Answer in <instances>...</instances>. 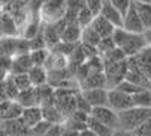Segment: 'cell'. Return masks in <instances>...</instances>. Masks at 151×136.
<instances>
[{"instance_id": "277c9868", "label": "cell", "mask_w": 151, "mask_h": 136, "mask_svg": "<svg viewBox=\"0 0 151 136\" xmlns=\"http://www.w3.org/2000/svg\"><path fill=\"white\" fill-rule=\"evenodd\" d=\"M125 71H127V64L125 60L116 64H104V77H106V89H115L116 86L124 80Z\"/></svg>"}, {"instance_id": "5bb4252c", "label": "cell", "mask_w": 151, "mask_h": 136, "mask_svg": "<svg viewBox=\"0 0 151 136\" xmlns=\"http://www.w3.org/2000/svg\"><path fill=\"white\" fill-rule=\"evenodd\" d=\"M91 27L95 30V33L100 36V38H109V36L113 35V32H115V29H116V27H113L107 20H104L101 15L94 17V20L91 23Z\"/></svg>"}, {"instance_id": "6da1fadb", "label": "cell", "mask_w": 151, "mask_h": 136, "mask_svg": "<svg viewBox=\"0 0 151 136\" xmlns=\"http://www.w3.org/2000/svg\"><path fill=\"white\" fill-rule=\"evenodd\" d=\"M112 40L115 42V45L124 53L125 58L136 56L142 48L147 47V41L142 33H130L121 27L115 29V32L112 35Z\"/></svg>"}, {"instance_id": "5b68a950", "label": "cell", "mask_w": 151, "mask_h": 136, "mask_svg": "<svg viewBox=\"0 0 151 136\" xmlns=\"http://www.w3.org/2000/svg\"><path fill=\"white\" fill-rule=\"evenodd\" d=\"M89 117L94 118L98 122H101L103 126L110 127L112 130L119 129L118 114L113 109H110L109 106H97V107H92L91 112H89Z\"/></svg>"}, {"instance_id": "e575fe53", "label": "cell", "mask_w": 151, "mask_h": 136, "mask_svg": "<svg viewBox=\"0 0 151 136\" xmlns=\"http://www.w3.org/2000/svg\"><path fill=\"white\" fill-rule=\"evenodd\" d=\"M144 38H145V41H147V45H150L151 47V29H147V30H144Z\"/></svg>"}, {"instance_id": "484cf974", "label": "cell", "mask_w": 151, "mask_h": 136, "mask_svg": "<svg viewBox=\"0 0 151 136\" xmlns=\"http://www.w3.org/2000/svg\"><path fill=\"white\" fill-rule=\"evenodd\" d=\"M115 47L116 45H115V42H113L112 36H109V38H101L100 42H98V45H97V53H98V56H104L109 52H112Z\"/></svg>"}, {"instance_id": "30bf717a", "label": "cell", "mask_w": 151, "mask_h": 136, "mask_svg": "<svg viewBox=\"0 0 151 136\" xmlns=\"http://www.w3.org/2000/svg\"><path fill=\"white\" fill-rule=\"evenodd\" d=\"M21 121V124L26 127L27 130L32 129L35 124H38L41 119H42V115H41V109L40 106H33V107H24L23 112H21V117L18 118Z\"/></svg>"}, {"instance_id": "4fadbf2b", "label": "cell", "mask_w": 151, "mask_h": 136, "mask_svg": "<svg viewBox=\"0 0 151 136\" xmlns=\"http://www.w3.org/2000/svg\"><path fill=\"white\" fill-rule=\"evenodd\" d=\"M134 59H136V64L139 67V70L142 71V74L147 79L151 80V47L147 45L145 48H142L134 56Z\"/></svg>"}, {"instance_id": "7c38bea8", "label": "cell", "mask_w": 151, "mask_h": 136, "mask_svg": "<svg viewBox=\"0 0 151 136\" xmlns=\"http://www.w3.org/2000/svg\"><path fill=\"white\" fill-rule=\"evenodd\" d=\"M98 15H101L104 20H107L116 29L121 27V24H122V15L109 3V0H103V5H101V9H100Z\"/></svg>"}, {"instance_id": "4dcf8cb0", "label": "cell", "mask_w": 151, "mask_h": 136, "mask_svg": "<svg viewBox=\"0 0 151 136\" xmlns=\"http://www.w3.org/2000/svg\"><path fill=\"white\" fill-rule=\"evenodd\" d=\"M133 133H134V136H151V118L148 121L142 122L137 129H134Z\"/></svg>"}, {"instance_id": "8d00e7d4", "label": "cell", "mask_w": 151, "mask_h": 136, "mask_svg": "<svg viewBox=\"0 0 151 136\" xmlns=\"http://www.w3.org/2000/svg\"><path fill=\"white\" fill-rule=\"evenodd\" d=\"M133 3H151V0H132Z\"/></svg>"}, {"instance_id": "74e56055", "label": "cell", "mask_w": 151, "mask_h": 136, "mask_svg": "<svg viewBox=\"0 0 151 136\" xmlns=\"http://www.w3.org/2000/svg\"><path fill=\"white\" fill-rule=\"evenodd\" d=\"M0 136H6V133H5V130L0 127Z\"/></svg>"}, {"instance_id": "4316f807", "label": "cell", "mask_w": 151, "mask_h": 136, "mask_svg": "<svg viewBox=\"0 0 151 136\" xmlns=\"http://www.w3.org/2000/svg\"><path fill=\"white\" fill-rule=\"evenodd\" d=\"M115 89H118V91H121V92H124V94H129V95H134V94H137V92L144 91V88H139V86H136V85H133V83H130V82H127V80H122Z\"/></svg>"}, {"instance_id": "d6a6232c", "label": "cell", "mask_w": 151, "mask_h": 136, "mask_svg": "<svg viewBox=\"0 0 151 136\" xmlns=\"http://www.w3.org/2000/svg\"><path fill=\"white\" fill-rule=\"evenodd\" d=\"M60 136H79V132H74L71 129H67V127L60 126Z\"/></svg>"}, {"instance_id": "836d02e7", "label": "cell", "mask_w": 151, "mask_h": 136, "mask_svg": "<svg viewBox=\"0 0 151 136\" xmlns=\"http://www.w3.org/2000/svg\"><path fill=\"white\" fill-rule=\"evenodd\" d=\"M112 136H134V133H133V132H130V130L116 129L115 132H113V135H112Z\"/></svg>"}, {"instance_id": "9c48e42d", "label": "cell", "mask_w": 151, "mask_h": 136, "mask_svg": "<svg viewBox=\"0 0 151 136\" xmlns=\"http://www.w3.org/2000/svg\"><path fill=\"white\" fill-rule=\"evenodd\" d=\"M23 109L24 107H33V106H40V98H38V89L30 86V88L20 91L15 97V100Z\"/></svg>"}, {"instance_id": "e0dca14e", "label": "cell", "mask_w": 151, "mask_h": 136, "mask_svg": "<svg viewBox=\"0 0 151 136\" xmlns=\"http://www.w3.org/2000/svg\"><path fill=\"white\" fill-rule=\"evenodd\" d=\"M30 80V85L33 88H40V86L47 83V70L44 67H30V70L26 73Z\"/></svg>"}, {"instance_id": "1f68e13d", "label": "cell", "mask_w": 151, "mask_h": 136, "mask_svg": "<svg viewBox=\"0 0 151 136\" xmlns=\"http://www.w3.org/2000/svg\"><path fill=\"white\" fill-rule=\"evenodd\" d=\"M44 136H60V126H52Z\"/></svg>"}, {"instance_id": "44dd1931", "label": "cell", "mask_w": 151, "mask_h": 136, "mask_svg": "<svg viewBox=\"0 0 151 136\" xmlns=\"http://www.w3.org/2000/svg\"><path fill=\"white\" fill-rule=\"evenodd\" d=\"M86 127H88V129H91L97 136H112V135H113V132H115V130H112L110 127H106V126H103V124H101V122L95 121V119H94V118H91V117H88Z\"/></svg>"}, {"instance_id": "d4e9b609", "label": "cell", "mask_w": 151, "mask_h": 136, "mask_svg": "<svg viewBox=\"0 0 151 136\" xmlns=\"http://www.w3.org/2000/svg\"><path fill=\"white\" fill-rule=\"evenodd\" d=\"M11 79H12V82H14V85H15V88H17L18 92L27 89V88L32 86L30 80L27 77V74H11Z\"/></svg>"}, {"instance_id": "9a60e30c", "label": "cell", "mask_w": 151, "mask_h": 136, "mask_svg": "<svg viewBox=\"0 0 151 136\" xmlns=\"http://www.w3.org/2000/svg\"><path fill=\"white\" fill-rule=\"evenodd\" d=\"M32 67L29 53H23V55H17L11 62V74H26Z\"/></svg>"}, {"instance_id": "7402d4cb", "label": "cell", "mask_w": 151, "mask_h": 136, "mask_svg": "<svg viewBox=\"0 0 151 136\" xmlns=\"http://www.w3.org/2000/svg\"><path fill=\"white\" fill-rule=\"evenodd\" d=\"M50 52L47 48H41V50H32L29 52V58H30V62H32V67H44L45 60L48 58Z\"/></svg>"}, {"instance_id": "f1b7e54d", "label": "cell", "mask_w": 151, "mask_h": 136, "mask_svg": "<svg viewBox=\"0 0 151 136\" xmlns=\"http://www.w3.org/2000/svg\"><path fill=\"white\" fill-rule=\"evenodd\" d=\"M76 110H80V112H85V114H88V115H89V112H91V106L88 104L86 100L82 97L80 91L76 94Z\"/></svg>"}, {"instance_id": "d590c367", "label": "cell", "mask_w": 151, "mask_h": 136, "mask_svg": "<svg viewBox=\"0 0 151 136\" xmlns=\"http://www.w3.org/2000/svg\"><path fill=\"white\" fill-rule=\"evenodd\" d=\"M79 136H97V135H95L91 129H88V127H86V129H83L82 132H79Z\"/></svg>"}, {"instance_id": "f546056e", "label": "cell", "mask_w": 151, "mask_h": 136, "mask_svg": "<svg viewBox=\"0 0 151 136\" xmlns=\"http://www.w3.org/2000/svg\"><path fill=\"white\" fill-rule=\"evenodd\" d=\"M83 2H85V6L92 12L94 17H97L100 14V9H101L103 0H83Z\"/></svg>"}, {"instance_id": "8992f818", "label": "cell", "mask_w": 151, "mask_h": 136, "mask_svg": "<svg viewBox=\"0 0 151 136\" xmlns=\"http://www.w3.org/2000/svg\"><path fill=\"white\" fill-rule=\"evenodd\" d=\"M107 106L113 109L116 114L124 112L130 107H133V95L124 94L118 89H109L107 91Z\"/></svg>"}, {"instance_id": "cb8c5ba5", "label": "cell", "mask_w": 151, "mask_h": 136, "mask_svg": "<svg viewBox=\"0 0 151 136\" xmlns=\"http://www.w3.org/2000/svg\"><path fill=\"white\" fill-rule=\"evenodd\" d=\"M92 20H94L92 12L88 9L86 6H83V8L77 12V17H76V23H77L82 29H85V27H88V26H91Z\"/></svg>"}, {"instance_id": "2e32d148", "label": "cell", "mask_w": 151, "mask_h": 136, "mask_svg": "<svg viewBox=\"0 0 151 136\" xmlns=\"http://www.w3.org/2000/svg\"><path fill=\"white\" fill-rule=\"evenodd\" d=\"M41 109V115H42V119L47 121L48 124L52 126H60L62 121H64V117L62 114L58 110V107L55 104H50V106H40Z\"/></svg>"}, {"instance_id": "7a4b0ae2", "label": "cell", "mask_w": 151, "mask_h": 136, "mask_svg": "<svg viewBox=\"0 0 151 136\" xmlns=\"http://www.w3.org/2000/svg\"><path fill=\"white\" fill-rule=\"evenodd\" d=\"M151 118V107H137L133 106L124 112L118 114V121H119V129L130 130L133 132L137 129L142 122L148 121Z\"/></svg>"}, {"instance_id": "ffe728a7", "label": "cell", "mask_w": 151, "mask_h": 136, "mask_svg": "<svg viewBox=\"0 0 151 136\" xmlns=\"http://www.w3.org/2000/svg\"><path fill=\"white\" fill-rule=\"evenodd\" d=\"M100 36L95 33V30L91 27V26H88L85 29H82V36H80V44H85V45H89V47H94L97 48L98 42H100Z\"/></svg>"}, {"instance_id": "d6986e66", "label": "cell", "mask_w": 151, "mask_h": 136, "mask_svg": "<svg viewBox=\"0 0 151 136\" xmlns=\"http://www.w3.org/2000/svg\"><path fill=\"white\" fill-rule=\"evenodd\" d=\"M137 15L141 18L144 30L151 29V3H134Z\"/></svg>"}, {"instance_id": "52a82bcc", "label": "cell", "mask_w": 151, "mask_h": 136, "mask_svg": "<svg viewBox=\"0 0 151 136\" xmlns=\"http://www.w3.org/2000/svg\"><path fill=\"white\" fill-rule=\"evenodd\" d=\"M121 29L127 30L130 33H144V26L141 23L139 15H137V11H136V5L134 3H132L129 11L122 15Z\"/></svg>"}, {"instance_id": "ba28073f", "label": "cell", "mask_w": 151, "mask_h": 136, "mask_svg": "<svg viewBox=\"0 0 151 136\" xmlns=\"http://www.w3.org/2000/svg\"><path fill=\"white\" fill-rule=\"evenodd\" d=\"M80 94L91 109L97 106H107V89H86L80 91Z\"/></svg>"}, {"instance_id": "603a6c76", "label": "cell", "mask_w": 151, "mask_h": 136, "mask_svg": "<svg viewBox=\"0 0 151 136\" xmlns=\"http://www.w3.org/2000/svg\"><path fill=\"white\" fill-rule=\"evenodd\" d=\"M133 104L137 107H151V89H144L133 95Z\"/></svg>"}, {"instance_id": "3957f363", "label": "cell", "mask_w": 151, "mask_h": 136, "mask_svg": "<svg viewBox=\"0 0 151 136\" xmlns=\"http://www.w3.org/2000/svg\"><path fill=\"white\" fill-rule=\"evenodd\" d=\"M67 0H44L41 5L40 15L45 24H55L65 17Z\"/></svg>"}, {"instance_id": "83f0119b", "label": "cell", "mask_w": 151, "mask_h": 136, "mask_svg": "<svg viewBox=\"0 0 151 136\" xmlns=\"http://www.w3.org/2000/svg\"><path fill=\"white\" fill-rule=\"evenodd\" d=\"M109 3L115 8L121 15H124L125 12L129 11V8H130V5L133 2H132V0H109Z\"/></svg>"}, {"instance_id": "8fae6325", "label": "cell", "mask_w": 151, "mask_h": 136, "mask_svg": "<svg viewBox=\"0 0 151 136\" xmlns=\"http://www.w3.org/2000/svg\"><path fill=\"white\" fill-rule=\"evenodd\" d=\"M82 36V27L77 23H67L65 27L60 32V41L68 44H79Z\"/></svg>"}, {"instance_id": "ac0fdd59", "label": "cell", "mask_w": 151, "mask_h": 136, "mask_svg": "<svg viewBox=\"0 0 151 136\" xmlns=\"http://www.w3.org/2000/svg\"><path fill=\"white\" fill-rule=\"evenodd\" d=\"M42 36H44L45 47H47L48 52L52 50L56 44L60 42V36H59V32H58V29H56L55 24H45L44 30H42Z\"/></svg>"}]
</instances>
